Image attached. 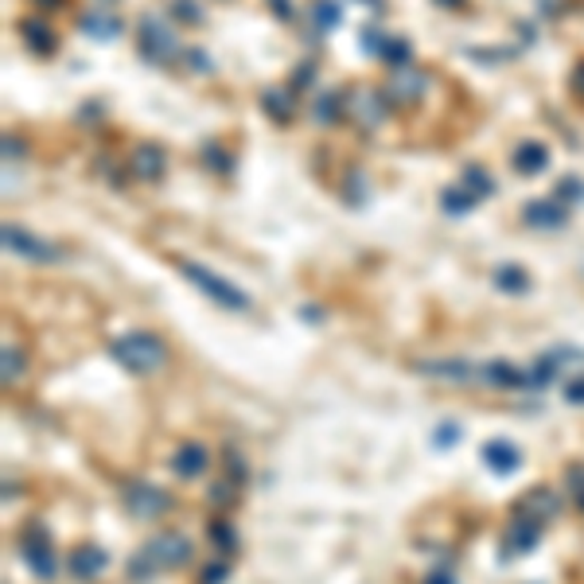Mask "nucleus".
I'll list each match as a JSON object with an SVG mask.
<instances>
[{
	"instance_id": "nucleus-4",
	"label": "nucleus",
	"mask_w": 584,
	"mask_h": 584,
	"mask_svg": "<svg viewBox=\"0 0 584 584\" xmlns=\"http://www.w3.org/2000/svg\"><path fill=\"white\" fill-rule=\"evenodd\" d=\"M137 55L152 62V67H168L176 55H184L179 39L172 35V28L160 20V16H145L140 20V32H137Z\"/></svg>"
},
{
	"instance_id": "nucleus-12",
	"label": "nucleus",
	"mask_w": 584,
	"mask_h": 584,
	"mask_svg": "<svg viewBox=\"0 0 584 584\" xmlns=\"http://www.w3.org/2000/svg\"><path fill=\"white\" fill-rule=\"evenodd\" d=\"M164 168H168V152L160 145H137L133 156H129V176L140 179V184H156V179H164Z\"/></svg>"
},
{
	"instance_id": "nucleus-10",
	"label": "nucleus",
	"mask_w": 584,
	"mask_h": 584,
	"mask_svg": "<svg viewBox=\"0 0 584 584\" xmlns=\"http://www.w3.org/2000/svg\"><path fill=\"white\" fill-rule=\"evenodd\" d=\"M522 223L530 230H565L569 223V206L557 199V195H550V199H530L522 206Z\"/></svg>"
},
{
	"instance_id": "nucleus-23",
	"label": "nucleus",
	"mask_w": 584,
	"mask_h": 584,
	"mask_svg": "<svg viewBox=\"0 0 584 584\" xmlns=\"http://www.w3.org/2000/svg\"><path fill=\"white\" fill-rule=\"evenodd\" d=\"M78 28L94 39H113V35H121V20H117L113 12H86V16L78 20Z\"/></svg>"
},
{
	"instance_id": "nucleus-5",
	"label": "nucleus",
	"mask_w": 584,
	"mask_h": 584,
	"mask_svg": "<svg viewBox=\"0 0 584 584\" xmlns=\"http://www.w3.org/2000/svg\"><path fill=\"white\" fill-rule=\"evenodd\" d=\"M20 557L28 561V569L39 577V580H51L59 573L55 565V545H51V534L39 522H32L28 530L20 534Z\"/></svg>"
},
{
	"instance_id": "nucleus-41",
	"label": "nucleus",
	"mask_w": 584,
	"mask_h": 584,
	"mask_svg": "<svg viewBox=\"0 0 584 584\" xmlns=\"http://www.w3.org/2000/svg\"><path fill=\"white\" fill-rule=\"evenodd\" d=\"M425 584H456V577H452V573H448V569H436V573H433V577H428Z\"/></svg>"
},
{
	"instance_id": "nucleus-40",
	"label": "nucleus",
	"mask_w": 584,
	"mask_h": 584,
	"mask_svg": "<svg viewBox=\"0 0 584 584\" xmlns=\"http://www.w3.org/2000/svg\"><path fill=\"white\" fill-rule=\"evenodd\" d=\"M269 5H273V12H277L281 20H292V12H296V8L289 5V0H269Z\"/></svg>"
},
{
	"instance_id": "nucleus-37",
	"label": "nucleus",
	"mask_w": 584,
	"mask_h": 584,
	"mask_svg": "<svg viewBox=\"0 0 584 584\" xmlns=\"http://www.w3.org/2000/svg\"><path fill=\"white\" fill-rule=\"evenodd\" d=\"M460 440V425H440L436 428V448H448V445H456Z\"/></svg>"
},
{
	"instance_id": "nucleus-7",
	"label": "nucleus",
	"mask_w": 584,
	"mask_h": 584,
	"mask_svg": "<svg viewBox=\"0 0 584 584\" xmlns=\"http://www.w3.org/2000/svg\"><path fill=\"white\" fill-rule=\"evenodd\" d=\"M0 238H5V250L16 254L20 262H32V265H51L59 262V250L43 238H35L32 230H24L16 223H5V230H0Z\"/></svg>"
},
{
	"instance_id": "nucleus-21",
	"label": "nucleus",
	"mask_w": 584,
	"mask_h": 584,
	"mask_svg": "<svg viewBox=\"0 0 584 584\" xmlns=\"http://www.w3.org/2000/svg\"><path fill=\"white\" fill-rule=\"evenodd\" d=\"M262 110H265L277 125H289L292 117H296V98H292V90H265V94H262Z\"/></svg>"
},
{
	"instance_id": "nucleus-1",
	"label": "nucleus",
	"mask_w": 584,
	"mask_h": 584,
	"mask_svg": "<svg viewBox=\"0 0 584 584\" xmlns=\"http://www.w3.org/2000/svg\"><path fill=\"white\" fill-rule=\"evenodd\" d=\"M191 561V541L184 534H156L148 538L140 550L129 557V580L133 584H148L160 573L184 569Z\"/></svg>"
},
{
	"instance_id": "nucleus-18",
	"label": "nucleus",
	"mask_w": 584,
	"mask_h": 584,
	"mask_svg": "<svg viewBox=\"0 0 584 584\" xmlns=\"http://www.w3.org/2000/svg\"><path fill=\"white\" fill-rule=\"evenodd\" d=\"M483 464L495 475H511V472H518V467H522V452H518L511 440L495 436V440H487V445H483Z\"/></svg>"
},
{
	"instance_id": "nucleus-25",
	"label": "nucleus",
	"mask_w": 584,
	"mask_h": 584,
	"mask_svg": "<svg viewBox=\"0 0 584 584\" xmlns=\"http://www.w3.org/2000/svg\"><path fill=\"white\" fill-rule=\"evenodd\" d=\"M378 55H382L394 71H401V67H409V59H413V43H409V39H401V35H386Z\"/></svg>"
},
{
	"instance_id": "nucleus-24",
	"label": "nucleus",
	"mask_w": 584,
	"mask_h": 584,
	"mask_svg": "<svg viewBox=\"0 0 584 584\" xmlns=\"http://www.w3.org/2000/svg\"><path fill=\"white\" fill-rule=\"evenodd\" d=\"M308 16H311V24H316V32L323 35V32H335L343 24V12H340V5L335 0H311L308 5Z\"/></svg>"
},
{
	"instance_id": "nucleus-3",
	"label": "nucleus",
	"mask_w": 584,
	"mask_h": 584,
	"mask_svg": "<svg viewBox=\"0 0 584 584\" xmlns=\"http://www.w3.org/2000/svg\"><path fill=\"white\" fill-rule=\"evenodd\" d=\"M176 269L184 273L195 289L206 296V301H215L218 308H226V311H250V296H245V289H238V284L226 281V277H218L215 269H206L199 262H187V257H179Z\"/></svg>"
},
{
	"instance_id": "nucleus-32",
	"label": "nucleus",
	"mask_w": 584,
	"mask_h": 584,
	"mask_svg": "<svg viewBox=\"0 0 584 584\" xmlns=\"http://www.w3.org/2000/svg\"><path fill=\"white\" fill-rule=\"evenodd\" d=\"M557 199H561L565 206H573V203H580L584 199V179H577V176H565L561 184H557Z\"/></svg>"
},
{
	"instance_id": "nucleus-16",
	"label": "nucleus",
	"mask_w": 584,
	"mask_h": 584,
	"mask_svg": "<svg viewBox=\"0 0 584 584\" xmlns=\"http://www.w3.org/2000/svg\"><path fill=\"white\" fill-rule=\"evenodd\" d=\"M514 511L538 518V522H550V518H557V511H561V503H557V495L550 487H530L526 495L514 503Z\"/></svg>"
},
{
	"instance_id": "nucleus-15",
	"label": "nucleus",
	"mask_w": 584,
	"mask_h": 584,
	"mask_svg": "<svg viewBox=\"0 0 584 584\" xmlns=\"http://www.w3.org/2000/svg\"><path fill=\"white\" fill-rule=\"evenodd\" d=\"M206 464H211V456H206V448L199 440H184V445L172 452V472L179 479H199L206 472Z\"/></svg>"
},
{
	"instance_id": "nucleus-2",
	"label": "nucleus",
	"mask_w": 584,
	"mask_h": 584,
	"mask_svg": "<svg viewBox=\"0 0 584 584\" xmlns=\"http://www.w3.org/2000/svg\"><path fill=\"white\" fill-rule=\"evenodd\" d=\"M110 355L121 362L129 374H140V378H145V374H156L168 362V347L156 331H129L110 343Z\"/></svg>"
},
{
	"instance_id": "nucleus-19",
	"label": "nucleus",
	"mask_w": 584,
	"mask_h": 584,
	"mask_svg": "<svg viewBox=\"0 0 584 584\" xmlns=\"http://www.w3.org/2000/svg\"><path fill=\"white\" fill-rule=\"evenodd\" d=\"M20 35H24V43H28L35 55H55L59 51V35L47 28V20H35V16L20 20Z\"/></svg>"
},
{
	"instance_id": "nucleus-45",
	"label": "nucleus",
	"mask_w": 584,
	"mask_h": 584,
	"mask_svg": "<svg viewBox=\"0 0 584 584\" xmlns=\"http://www.w3.org/2000/svg\"><path fill=\"white\" fill-rule=\"evenodd\" d=\"M39 5H62V0H39Z\"/></svg>"
},
{
	"instance_id": "nucleus-29",
	"label": "nucleus",
	"mask_w": 584,
	"mask_h": 584,
	"mask_svg": "<svg viewBox=\"0 0 584 584\" xmlns=\"http://www.w3.org/2000/svg\"><path fill=\"white\" fill-rule=\"evenodd\" d=\"M211 541L223 553H234V550H238V530H234L230 522H223V518H215V522H211Z\"/></svg>"
},
{
	"instance_id": "nucleus-31",
	"label": "nucleus",
	"mask_w": 584,
	"mask_h": 584,
	"mask_svg": "<svg viewBox=\"0 0 584 584\" xmlns=\"http://www.w3.org/2000/svg\"><path fill=\"white\" fill-rule=\"evenodd\" d=\"M565 483H569V495H573L577 511L584 514V464H569L565 467Z\"/></svg>"
},
{
	"instance_id": "nucleus-8",
	"label": "nucleus",
	"mask_w": 584,
	"mask_h": 584,
	"mask_svg": "<svg viewBox=\"0 0 584 584\" xmlns=\"http://www.w3.org/2000/svg\"><path fill=\"white\" fill-rule=\"evenodd\" d=\"M541 526L538 518H530V514H518L511 518V526H506V545H503V557H522V553H534L538 550V541H541Z\"/></svg>"
},
{
	"instance_id": "nucleus-17",
	"label": "nucleus",
	"mask_w": 584,
	"mask_h": 584,
	"mask_svg": "<svg viewBox=\"0 0 584 584\" xmlns=\"http://www.w3.org/2000/svg\"><path fill=\"white\" fill-rule=\"evenodd\" d=\"M417 370L428 374V378H445V382H472L479 378V367L464 359H428V362H417Z\"/></svg>"
},
{
	"instance_id": "nucleus-26",
	"label": "nucleus",
	"mask_w": 584,
	"mask_h": 584,
	"mask_svg": "<svg viewBox=\"0 0 584 584\" xmlns=\"http://www.w3.org/2000/svg\"><path fill=\"white\" fill-rule=\"evenodd\" d=\"M464 187L475 195V199H491L495 195V179H491L487 168H479V164H467L464 168Z\"/></svg>"
},
{
	"instance_id": "nucleus-35",
	"label": "nucleus",
	"mask_w": 584,
	"mask_h": 584,
	"mask_svg": "<svg viewBox=\"0 0 584 584\" xmlns=\"http://www.w3.org/2000/svg\"><path fill=\"white\" fill-rule=\"evenodd\" d=\"M230 577V569L223 565V561H215V565H206L203 569V577H199V584H223Z\"/></svg>"
},
{
	"instance_id": "nucleus-13",
	"label": "nucleus",
	"mask_w": 584,
	"mask_h": 584,
	"mask_svg": "<svg viewBox=\"0 0 584 584\" xmlns=\"http://www.w3.org/2000/svg\"><path fill=\"white\" fill-rule=\"evenodd\" d=\"M479 382L491 389H530V374L518 370L514 362H506V359H491L479 367Z\"/></svg>"
},
{
	"instance_id": "nucleus-42",
	"label": "nucleus",
	"mask_w": 584,
	"mask_h": 584,
	"mask_svg": "<svg viewBox=\"0 0 584 584\" xmlns=\"http://www.w3.org/2000/svg\"><path fill=\"white\" fill-rule=\"evenodd\" d=\"M573 90H577V94L584 98V62H580V67L573 71Z\"/></svg>"
},
{
	"instance_id": "nucleus-22",
	"label": "nucleus",
	"mask_w": 584,
	"mask_h": 584,
	"mask_svg": "<svg viewBox=\"0 0 584 584\" xmlns=\"http://www.w3.org/2000/svg\"><path fill=\"white\" fill-rule=\"evenodd\" d=\"M495 289L506 292V296H526L530 292V273L522 265L506 262V265L495 269Z\"/></svg>"
},
{
	"instance_id": "nucleus-36",
	"label": "nucleus",
	"mask_w": 584,
	"mask_h": 584,
	"mask_svg": "<svg viewBox=\"0 0 584 584\" xmlns=\"http://www.w3.org/2000/svg\"><path fill=\"white\" fill-rule=\"evenodd\" d=\"M184 62H187L191 71H211V59H206L199 47H187V51H184Z\"/></svg>"
},
{
	"instance_id": "nucleus-30",
	"label": "nucleus",
	"mask_w": 584,
	"mask_h": 584,
	"mask_svg": "<svg viewBox=\"0 0 584 584\" xmlns=\"http://www.w3.org/2000/svg\"><path fill=\"white\" fill-rule=\"evenodd\" d=\"M172 20L187 24V28H199L203 24V8L195 0H172Z\"/></svg>"
},
{
	"instance_id": "nucleus-11",
	"label": "nucleus",
	"mask_w": 584,
	"mask_h": 584,
	"mask_svg": "<svg viewBox=\"0 0 584 584\" xmlns=\"http://www.w3.org/2000/svg\"><path fill=\"white\" fill-rule=\"evenodd\" d=\"M386 110H389V98L382 94V90H370V86H359L355 94H350V106H347V113L355 117V121H359L362 129L382 125Z\"/></svg>"
},
{
	"instance_id": "nucleus-9",
	"label": "nucleus",
	"mask_w": 584,
	"mask_h": 584,
	"mask_svg": "<svg viewBox=\"0 0 584 584\" xmlns=\"http://www.w3.org/2000/svg\"><path fill=\"white\" fill-rule=\"evenodd\" d=\"M67 569H71L74 580L90 584V580H98V577L110 569V553L101 550L98 541H78L74 553H71V561H67Z\"/></svg>"
},
{
	"instance_id": "nucleus-39",
	"label": "nucleus",
	"mask_w": 584,
	"mask_h": 584,
	"mask_svg": "<svg viewBox=\"0 0 584 584\" xmlns=\"http://www.w3.org/2000/svg\"><path fill=\"white\" fill-rule=\"evenodd\" d=\"M308 82H311V62H304V67L292 71V90H304Z\"/></svg>"
},
{
	"instance_id": "nucleus-33",
	"label": "nucleus",
	"mask_w": 584,
	"mask_h": 584,
	"mask_svg": "<svg viewBox=\"0 0 584 584\" xmlns=\"http://www.w3.org/2000/svg\"><path fill=\"white\" fill-rule=\"evenodd\" d=\"M24 367H28V362H24V350L8 343V347H5V382H8V386L16 382L20 374H24Z\"/></svg>"
},
{
	"instance_id": "nucleus-14",
	"label": "nucleus",
	"mask_w": 584,
	"mask_h": 584,
	"mask_svg": "<svg viewBox=\"0 0 584 584\" xmlns=\"http://www.w3.org/2000/svg\"><path fill=\"white\" fill-rule=\"evenodd\" d=\"M425 94V74L421 71H409V67H401L389 74V86H386V98L394 101V106H413Z\"/></svg>"
},
{
	"instance_id": "nucleus-38",
	"label": "nucleus",
	"mask_w": 584,
	"mask_h": 584,
	"mask_svg": "<svg viewBox=\"0 0 584 584\" xmlns=\"http://www.w3.org/2000/svg\"><path fill=\"white\" fill-rule=\"evenodd\" d=\"M565 401H569V406H584V378H569Z\"/></svg>"
},
{
	"instance_id": "nucleus-20",
	"label": "nucleus",
	"mask_w": 584,
	"mask_h": 584,
	"mask_svg": "<svg viewBox=\"0 0 584 584\" xmlns=\"http://www.w3.org/2000/svg\"><path fill=\"white\" fill-rule=\"evenodd\" d=\"M514 168L522 176H538L550 168V148L541 145V140H522V145L514 148Z\"/></svg>"
},
{
	"instance_id": "nucleus-43",
	"label": "nucleus",
	"mask_w": 584,
	"mask_h": 584,
	"mask_svg": "<svg viewBox=\"0 0 584 584\" xmlns=\"http://www.w3.org/2000/svg\"><path fill=\"white\" fill-rule=\"evenodd\" d=\"M436 5H448V8H456V5H464V0H436Z\"/></svg>"
},
{
	"instance_id": "nucleus-28",
	"label": "nucleus",
	"mask_w": 584,
	"mask_h": 584,
	"mask_svg": "<svg viewBox=\"0 0 584 584\" xmlns=\"http://www.w3.org/2000/svg\"><path fill=\"white\" fill-rule=\"evenodd\" d=\"M311 113H316L320 125H335V121H340V117L347 113L343 94H320V98H316V110H311Z\"/></svg>"
},
{
	"instance_id": "nucleus-34",
	"label": "nucleus",
	"mask_w": 584,
	"mask_h": 584,
	"mask_svg": "<svg viewBox=\"0 0 584 584\" xmlns=\"http://www.w3.org/2000/svg\"><path fill=\"white\" fill-rule=\"evenodd\" d=\"M203 164H211L215 172H223V176L234 168V164H230V156H226L223 148H218V145H203Z\"/></svg>"
},
{
	"instance_id": "nucleus-44",
	"label": "nucleus",
	"mask_w": 584,
	"mask_h": 584,
	"mask_svg": "<svg viewBox=\"0 0 584 584\" xmlns=\"http://www.w3.org/2000/svg\"><path fill=\"white\" fill-rule=\"evenodd\" d=\"M362 5H370V8H378V5H382V0H362Z\"/></svg>"
},
{
	"instance_id": "nucleus-27",
	"label": "nucleus",
	"mask_w": 584,
	"mask_h": 584,
	"mask_svg": "<svg viewBox=\"0 0 584 584\" xmlns=\"http://www.w3.org/2000/svg\"><path fill=\"white\" fill-rule=\"evenodd\" d=\"M479 199L467 187H445L440 191V206H445V215H467Z\"/></svg>"
},
{
	"instance_id": "nucleus-6",
	"label": "nucleus",
	"mask_w": 584,
	"mask_h": 584,
	"mask_svg": "<svg viewBox=\"0 0 584 584\" xmlns=\"http://www.w3.org/2000/svg\"><path fill=\"white\" fill-rule=\"evenodd\" d=\"M121 503H125V511L133 518H160V514L172 511V495H168L164 487L148 483V479H133V483H125Z\"/></svg>"
}]
</instances>
